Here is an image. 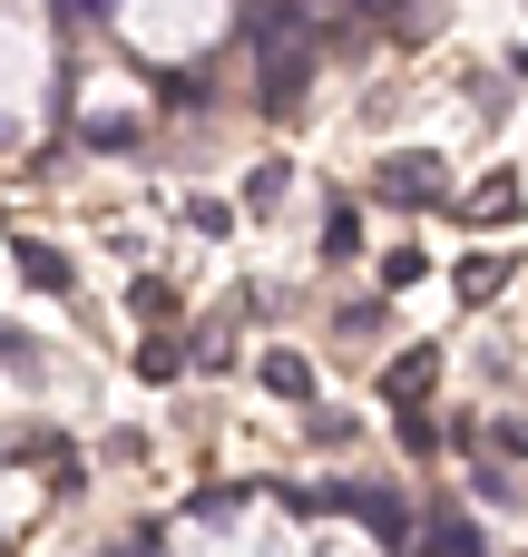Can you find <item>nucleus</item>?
<instances>
[{
  "label": "nucleus",
  "mask_w": 528,
  "mask_h": 557,
  "mask_svg": "<svg viewBox=\"0 0 528 557\" xmlns=\"http://www.w3.org/2000/svg\"><path fill=\"white\" fill-rule=\"evenodd\" d=\"M245 39L265 59V108H294L304 78H314V10L294 0H245Z\"/></svg>",
  "instance_id": "1"
},
{
  "label": "nucleus",
  "mask_w": 528,
  "mask_h": 557,
  "mask_svg": "<svg viewBox=\"0 0 528 557\" xmlns=\"http://www.w3.org/2000/svg\"><path fill=\"white\" fill-rule=\"evenodd\" d=\"M372 196H382V206H441V196H451V176H441V157H431V147H402V157H382V166H372Z\"/></svg>",
  "instance_id": "2"
},
{
  "label": "nucleus",
  "mask_w": 528,
  "mask_h": 557,
  "mask_svg": "<svg viewBox=\"0 0 528 557\" xmlns=\"http://www.w3.org/2000/svg\"><path fill=\"white\" fill-rule=\"evenodd\" d=\"M323 509H353L382 548H402V539H412V509H402L392 490H323Z\"/></svg>",
  "instance_id": "3"
},
{
  "label": "nucleus",
  "mask_w": 528,
  "mask_h": 557,
  "mask_svg": "<svg viewBox=\"0 0 528 557\" xmlns=\"http://www.w3.org/2000/svg\"><path fill=\"white\" fill-rule=\"evenodd\" d=\"M431 382H441V352H402V362L382 372V401H421Z\"/></svg>",
  "instance_id": "4"
},
{
  "label": "nucleus",
  "mask_w": 528,
  "mask_h": 557,
  "mask_svg": "<svg viewBox=\"0 0 528 557\" xmlns=\"http://www.w3.org/2000/svg\"><path fill=\"white\" fill-rule=\"evenodd\" d=\"M255 372H265V392H274V401H304V392H314V362H304V352H265Z\"/></svg>",
  "instance_id": "5"
},
{
  "label": "nucleus",
  "mask_w": 528,
  "mask_h": 557,
  "mask_svg": "<svg viewBox=\"0 0 528 557\" xmlns=\"http://www.w3.org/2000/svg\"><path fill=\"white\" fill-rule=\"evenodd\" d=\"M20 274H29L39 294H69V255H49V245H29V235H20Z\"/></svg>",
  "instance_id": "6"
},
{
  "label": "nucleus",
  "mask_w": 528,
  "mask_h": 557,
  "mask_svg": "<svg viewBox=\"0 0 528 557\" xmlns=\"http://www.w3.org/2000/svg\"><path fill=\"white\" fill-rule=\"evenodd\" d=\"M392 431H402V450H441V431H431L421 401H392Z\"/></svg>",
  "instance_id": "7"
},
{
  "label": "nucleus",
  "mask_w": 528,
  "mask_h": 557,
  "mask_svg": "<svg viewBox=\"0 0 528 557\" xmlns=\"http://www.w3.org/2000/svg\"><path fill=\"white\" fill-rule=\"evenodd\" d=\"M470 215H480V225H500V215H519V186H509V176H490V186L470 196Z\"/></svg>",
  "instance_id": "8"
},
{
  "label": "nucleus",
  "mask_w": 528,
  "mask_h": 557,
  "mask_svg": "<svg viewBox=\"0 0 528 557\" xmlns=\"http://www.w3.org/2000/svg\"><path fill=\"white\" fill-rule=\"evenodd\" d=\"M500 284H509V264H500V255H470V264H461V294H470V304H480V294H500Z\"/></svg>",
  "instance_id": "9"
},
{
  "label": "nucleus",
  "mask_w": 528,
  "mask_h": 557,
  "mask_svg": "<svg viewBox=\"0 0 528 557\" xmlns=\"http://www.w3.org/2000/svg\"><path fill=\"white\" fill-rule=\"evenodd\" d=\"M176 362H186V352H176L167 333H147V343H137V372H147V382H176Z\"/></svg>",
  "instance_id": "10"
},
{
  "label": "nucleus",
  "mask_w": 528,
  "mask_h": 557,
  "mask_svg": "<svg viewBox=\"0 0 528 557\" xmlns=\"http://www.w3.org/2000/svg\"><path fill=\"white\" fill-rule=\"evenodd\" d=\"M353 245H363V215L333 206V215H323V255H353Z\"/></svg>",
  "instance_id": "11"
},
{
  "label": "nucleus",
  "mask_w": 528,
  "mask_h": 557,
  "mask_svg": "<svg viewBox=\"0 0 528 557\" xmlns=\"http://www.w3.org/2000/svg\"><path fill=\"white\" fill-rule=\"evenodd\" d=\"M157 98H176V108H196V98H206V69H167V78H157Z\"/></svg>",
  "instance_id": "12"
},
{
  "label": "nucleus",
  "mask_w": 528,
  "mask_h": 557,
  "mask_svg": "<svg viewBox=\"0 0 528 557\" xmlns=\"http://www.w3.org/2000/svg\"><path fill=\"white\" fill-rule=\"evenodd\" d=\"M186 215H196V235H235V206H216V196H196Z\"/></svg>",
  "instance_id": "13"
},
{
  "label": "nucleus",
  "mask_w": 528,
  "mask_h": 557,
  "mask_svg": "<svg viewBox=\"0 0 528 557\" xmlns=\"http://www.w3.org/2000/svg\"><path fill=\"white\" fill-rule=\"evenodd\" d=\"M431 557H490V548H480L470 529H431Z\"/></svg>",
  "instance_id": "14"
},
{
  "label": "nucleus",
  "mask_w": 528,
  "mask_h": 557,
  "mask_svg": "<svg viewBox=\"0 0 528 557\" xmlns=\"http://www.w3.org/2000/svg\"><path fill=\"white\" fill-rule=\"evenodd\" d=\"M0 362H10V372H39V343H29V333H0Z\"/></svg>",
  "instance_id": "15"
},
{
  "label": "nucleus",
  "mask_w": 528,
  "mask_h": 557,
  "mask_svg": "<svg viewBox=\"0 0 528 557\" xmlns=\"http://www.w3.org/2000/svg\"><path fill=\"white\" fill-rule=\"evenodd\" d=\"M59 20H88V29H108V20H118V0H59Z\"/></svg>",
  "instance_id": "16"
}]
</instances>
